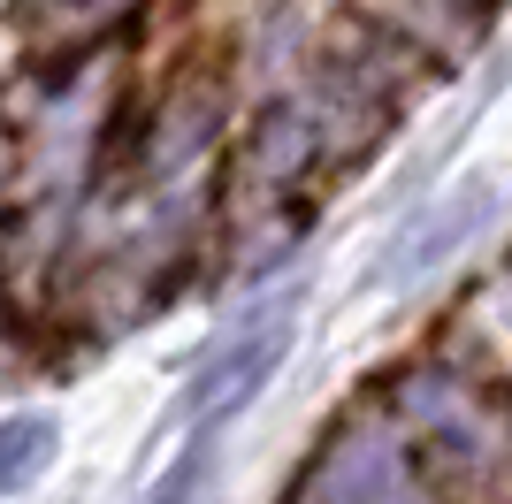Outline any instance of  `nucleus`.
<instances>
[{
  "mask_svg": "<svg viewBox=\"0 0 512 504\" xmlns=\"http://www.w3.org/2000/svg\"><path fill=\"white\" fill-rule=\"evenodd\" d=\"M207 497H214V459H207V451H192V459L176 466L146 504H207Z\"/></svg>",
  "mask_w": 512,
  "mask_h": 504,
  "instance_id": "6e6552de",
  "label": "nucleus"
},
{
  "mask_svg": "<svg viewBox=\"0 0 512 504\" xmlns=\"http://www.w3.org/2000/svg\"><path fill=\"white\" fill-rule=\"evenodd\" d=\"M283 352H291V306H268L260 321H245L237 336H222V344L199 359V375H192V420L199 428H222L237 405H253L260 382L283 367Z\"/></svg>",
  "mask_w": 512,
  "mask_h": 504,
  "instance_id": "7ed1b4c3",
  "label": "nucleus"
},
{
  "mask_svg": "<svg viewBox=\"0 0 512 504\" xmlns=\"http://www.w3.org/2000/svg\"><path fill=\"white\" fill-rule=\"evenodd\" d=\"M490 207H497L490 184H467V191H451V199H436L421 222H406V230H398V252H390V268H383V275H390V283H413L421 268H436L444 252L467 245V237L490 222Z\"/></svg>",
  "mask_w": 512,
  "mask_h": 504,
  "instance_id": "39448f33",
  "label": "nucleus"
},
{
  "mask_svg": "<svg viewBox=\"0 0 512 504\" xmlns=\"http://www.w3.org/2000/svg\"><path fill=\"white\" fill-rule=\"evenodd\" d=\"M329 115H321V92L314 100H283L268 107L253 123V138H245V153H237V191H260V199H276V191H291L306 176V168L329 153Z\"/></svg>",
  "mask_w": 512,
  "mask_h": 504,
  "instance_id": "20e7f679",
  "label": "nucleus"
},
{
  "mask_svg": "<svg viewBox=\"0 0 512 504\" xmlns=\"http://www.w3.org/2000/svg\"><path fill=\"white\" fill-rule=\"evenodd\" d=\"M54 459V420L46 413H16L0 420V489H31Z\"/></svg>",
  "mask_w": 512,
  "mask_h": 504,
  "instance_id": "423d86ee",
  "label": "nucleus"
},
{
  "mask_svg": "<svg viewBox=\"0 0 512 504\" xmlns=\"http://www.w3.org/2000/svg\"><path fill=\"white\" fill-rule=\"evenodd\" d=\"M413 459L451 504H512V390L467 367H413L390 390Z\"/></svg>",
  "mask_w": 512,
  "mask_h": 504,
  "instance_id": "f257e3e1",
  "label": "nucleus"
},
{
  "mask_svg": "<svg viewBox=\"0 0 512 504\" xmlns=\"http://www.w3.org/2000/svg\"><path fill=\"white\" fill-rule=\"evenodd\" d=\"M306 504H428L406 428H344L314 466Z\"/></svg>",
  "mask_w": 512,
  "mask_h": 504,
  "instance_id": "f03ea898",
  "label": "nucleus"
},
{
  "mask_svg": "<svg viewBox=\"0 0 512 504\" xmlns=\"http://www.w3.org/2000/svg\"><path fill=\"white\" fill-rule=\"evenodd\" d=\"M31 23H46V31H85V23H100V16H115L123 0H16Z\"/></svg>",
  "mask_w": 512,
  "mask_h": 504,
  "instance_id": "0eeeda50",
  "label": "nucleus"
}]
</instances>
